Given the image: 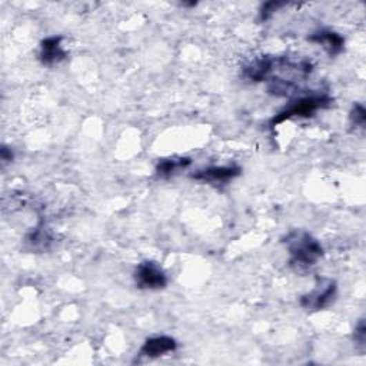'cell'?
I'll return each instance as SVG.
<instances>
[{"label": "cell", "mask_w": 366, "mask_h": 366, "mask_svg": "<svg viewBox=\"0 0 366 366\" xmlns=\"http://www.w3.org/2000/svg\"><path fill=\"white\" fill-rule=\"evenodd\" d=\"M312 69L309 60L293 62L285 56H265L243 69V76L252 82H267L269 93L275 96H289L298 90L299 82H303Z\"/></svg>", "instance_id": "6da1fadb"}, {"label": "cell", "mask_w": 366, "mask_h": 366, "mask_svg": "<svg viewBox=\"0 0 366 366\" xmlns=\"http://www.w3.org/2000/svg\"><path fill=\"white\" fill-rule=\"evenodd\" d=\"M332 104V99L328 95H311L298 99L292 102L282 112H279L271 122L272 128L283 124L285 120H289L293 117H312L318 110L328 108Z\"/></svg>", "instance_id": "3957f363"}, {"label": "cell", "mask_w": 366, "mask_h": 366, "mask_svg": "<svg viewBox=\"0 0 366 366\" xmlns=\"http://www.w3.org/2000/svg\"><path fill=\"white\" fill-rule=\"evenodd\" d=\"M191 164H192V160L189 157L164 159L159 162V165L156 166V172L160 177H169L182 169H186Z\"/></svg>", "instance_id": "30bf717a"}, {"label": "cell", "mask_w": 366, "mask_h": 366, "mask_svg": "<svg viewBox=\"0 0 366 366\" xmlns=\"http://www.w3.org/2000/svg\"><path fill=\"white\" fill-rule=\"evenodd\" d=\"M366 122V110L360 104H356L351 112V124L354 128H363Z\"/></svg>", "instance_id": "7c38bea8"}, {"label": "cell", "mask_w": 366, "mask_h": 366, "mask_svg": "<svg viewBox=\"0 0 366 366\" xmlns=\"http://www.w3.org/2000/svg\"><path fill=\"white\" fill-rule=\"evenodd\" d=\"M0 157H2L3 164H8V162L13 160V152H12V149H9L6 146H2V149H0Z\"/></svg>", "instance_id": "9a60e30c"}, {"label": "cell", "mask_w": 366, "mask_h": 366, "mask_svg": "<svg viewBox=\"0 0 366 366\" xmlns=\"http://www.w3.org/2000/svg\"><path fill=\"white\" fill-rule=\"evenodd\" d=\"M285 243L288 245V251L291 255V265L299 269L314 267L323 256L322 245L308 232H291L287 239H285Z\"/></svg>", "instance_id": "7a4b0ae2"}, {"label": "cell", "mask_w": 366, "mask_h": 366, "mask_svg": "<svg viewBox=\"0 0 366 366\" xmlns=\"http://www.w3.org/2000/svg\"><path fill=\"white\" fill-rule=\"evenodd\" d=\"M177 343L173 338L171 336H155L148 339L144 347L140 349V354L145 355L148 358H159L164 356L166 354H171L176 351Z\"/></svg>", "instance_id": "52a82bcc"}, {"label": "cell", "mask_w": 366, "mask_h": 366, "mask_svg": "<svg viewBox=\"0 0 366 366\" xmlns=\"http://www.w3.org/2000/svg\"><path fill=\"white\" fill-rule=\"evenodd\" d=\"M282 6H285V3H280V2H268V3H265L260 9V19L262 20L271 19V16L275 12H278V9H280Z\"/></svg>", "instance_id": "4fadbf2b"}, {"label": "cell", "mask_w": 366, "mask_h": 366, "mask_svg": "<svg viewBox=\"0 0 366 366\" xmlns=\"http://www.w3.org/2000/svg\"><path fill=\"white\" fill-rule=\"evenodd\" d=\"M354 339L356 342L358 347H365V340H366V328H365V320L360 319L358 327L355 328V334H354Z\"/></svg>", "instance_id": "5bb4252c"}, {"label": "cell", "mask_w": 366, "mask_h": 366, "mask_svg": "<svg viewBox=\"0 0 366 366\" xmlns=\"http://www.w3.org/2000/svg\"><path fill=\"white\" fill-rule=\"evenodd\" d=\"M62 36H52L40 44V62L45 66H53L66 59V52L62 46Z\"/></svg>", "instance_id": "8992f818"}, {"label": "cell", "mask_w": 366, "mask_h": 366, "mask_svg": "<svg viewBox=\"0 0 366 366\" xmlns=\"http://www.w3.org/2000/svg\"><path fill=\"white\" fill-rule=\"evenodd\" d=\"M240 169L238 166H213V168H208V169H202L198 171L196 173L192 175V177L195 180H200V182H213V183H219V182H228L235 179L236 176L240 175Z\"/></svg>", "instance_id": "ba28073f"}, {"label": "cell", "mask_w": 366, "mask_h": 366, "mask_svg": "<svg viewBox=\"0 0 366 366\" xmlns=\"http://www.w3.org/2000/svg\"><path fill=\"white\" fill-rule=\"evenodd\" d=\"M46 228H36L33 232H30L26 238L29 245L39 251V249H48L49 243L52 242V238L50 235L48 233V231H45Z\"/></svg>", "instance_id": "8fae6325"}, {"label": "cell", "mask_w": 366, "mask_h": 366, "mask_svg": "<svg viewBox=\"0 0 366 366\" xmlns=\"http://www.w3.org/2000/svg\"><path fill=\"white\" fill-rule=\"evenodd\" d=\"M336 295V283L331 279H319L318 287L300 298V307L311 311L328 308Z\"/></svg>", "instance_id": "5b68a950"}, {"label": "cell", "mask_w": 366, "mask_h": 366, "mask_svg": "<svg viewBox=\"0 0 366 366\" xmlns=\"http://www.w3.org/2000/svg\"><path fill=\"white\" fill-rule=\"evenodd\" d=\"M135 280L137 288L157 291L164 289L168 285V276L162 271L157 263L152 260H145L137 265L135 269Z\"/></svg>", "instance_id": "277c9868"}, {"label": "cell", "mask_w": 366, "mask_h": 366, "mask_svg": "<svg viewBox=\"0 0 366 366\" xmlns=\"http://www.w3.org/2000/svg\"><path fill=\"white\" fill-rule=\"evenodd\" d=\"M309 42L320 45L331 56H336L343 50L345 40L340 35L331 32V30H322L309 36Z\"/></svg>", "instance_id": "9c48e42d"}]
</instances>
